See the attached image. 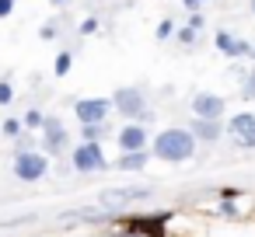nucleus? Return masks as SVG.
Here are the masks:
<instances>
[{
  "label": "nucleus",
  "instance_id": "nucleus-17",
  "mask_svg": "<svg viewBox=\"0 0 255 237\" xmlns=\"http://www.w3.org/2000/svg\"><path fill=\"white\" fill-rule=\"evenodd\" d=\"M241 98L245 101H255V67L245 74V87H241Z\"/></svg>",
  "mask_w": 255,
  "mask_h": 237
},
{
  "label": "nucleus",
  "instance_id": "nucleus-8",
  "mask_svg": "<svg viewBox=\"0 0 255 237\" xmlns=\"http://www.w3.org/2000/svg\"><path fill=\"white\" fill-rule=\"evenodd\" d=\"M224 112H227V105H224V98L220 94H210V91H199L196 98H192V115L196 119H224Z\"/></svg>",
  "mask_w": 255,
  "mask_h": 237
},
{
  "label": "nucleus",
  "instance_id": "nucleus-28",
  "mask_svg": "<svg viewBox=\"0 0 255 237\" xmlns=\"http://www.w3.org/2000/svg\"><path fill=\"white\" fill-rule=\"evenodd\" d=\"M53 4H63V0H53Z\"/></svg>",
  "mask_w": 255,
  "mask_h": 237
},
{
  "label": "nucleus",
  "instance_id": "nucleus-5",
  "mask_svg": "<svg viewBox=\"0 0 255 237\" xmlns=\"http://www.w3.org/2000/svg\"><path fill=\"white\" fill-rule=\"evenodd\" d=\"M63 150H67V126H63V119L46 115V122H42V154L56 157Z\"/></svg>",
  "mask_w": 255,
  "mask_h": 237
},
{
  "label": "nucleus",
  "instance_id": "nucleus-16",
  "mask_svg": "<svg viewBox=\"0 0 255 237\" xmlns=\"http://www.w3.org/2000/svg\"><path fill=\"white\" fill-rule=\"evenodd\" d=\"M42 122H46V115H42L39 108H28V112H25V119H21V126H25V129H42Z\"/></svg>",
  "mask_w": 255,
  "mask_h": 237
},
{
  "label": "nucleus",
  "instance_id": "nucleus-6",
  "mask_svg": "<svg viewBox=\"0 0 255 237\" xmlns=\"http://www.w3.org/2000/svg\"><path fill=\"white\" fill-rule=\"evenodd\" d=\"M74 115L81 119V126H91V122H105L112 115V101L109 98H81L74 105Z\"/></svg>",
  "mask_w": 255,
  "mask_h": 237
},
{
  "label": "nucleus",
  "instance_id": "nucleus-1",
  "mask_svg": "<svg viewBox=\"0 0 255 237\" xmlns=\"http://www.w3.org/2000/svg\"><path fill=\"white\" fill-rule=\"evenodd\" d=\"M192 154H196V140H192V133L182 129V126H171V129H164V133H157V140H154V157H157V160L182 164V160H189Z\"/></svg>",
  "mask_w": 255,
  "mask_h": 237
},
{
  "label": "nucleus",
  "instance_id": "nucleus-23",
  "mask_svg": "<svg viewBox=\"0 0 255 237\" xmlns=\"http://www.w3.org/2000/svg\"><path fill=\"white\" fill-rule=\"evenodd\" d=\"M14 11V0H0V18H7Z\"/></svg>",
  "mask_w": 255,
  "mask_h": 237
},
{
  "label": "nucleus",
  "instance_id": "nucleus-24",
  "mask_svg": "<svg viewBox=\"0 0 255 237\" xmlns=\"http://www.w3.org/2000/svg\"><path fill=\"white\" fill-rule=\"evenodd\" d=\"M95 28H98V21H95V18H88V21H84V25H81V35H91V32H95Z\"/></svg>",
  "mask_w": 255,
  "mask_h": 237
},
{
  "label": "nucleus",
  "instance_id": "nucleus-14",
  "mask_svg": "<svg viewBox=\"0 0 255 237\" xmlns=\"http://www.w3.org/2000/svg\"><path fill=\"white\" fill-rule=\"evenodd\" d=\"M102 136H105V122L81 126V140H84V143H102Z\"/></svg>",
  "mask_w": 255,
  "mask_h": 237
},
{
  "label": "nucleus",
  "instance_id": "nucleus-21",
  "mask_svg": "<svg viewBox=\"0 0 255 237\" xmlns=\"http://www.w3.org/2000/svg\"><path fill=\"white\" fill-rule=\"evenodd\" d=\"M203 25H206V21H203V14H199V11H196V14H192V18H189V25H185V28H192V32H199V28H203Z\"/></svg>",
  "mask_w": 255,
  "mask_h": 237
},
{
  "label": "nucleus",
  "instance_id": "nucleus-27",
  "mask_svg": "<svg viewBox=\"0 0 255 237\" xmlns=\"http://www.w3.org/2000/svg\"><path fill=\"white\" fill-rule=\"evenodd\" d=\"M252 14H255V0H252Z\"/></svg>",
  "mask_w": 255,
  "mask_h": 237
},
{
  "label": "nucleus",
  "instance_id": "nucleus-22",
  "mask_svg": "<svg viewBox=\"0 0 255 237\" xmlns=\"http://www.w3.org/2000/svg\"><path fill=\"white\" fill-rule=\"evenodd\" d=\"M171 28H175L171 21H161V25H157V39H168V35H171Z\"/></svg>",
  "mask_w": 255,
  "mask_h": 237
},
{
  "label": "nucleus",
  "instance_id": "nucleus-11",
  "mask_svg": "<svg viewBox=\"0 0 255 237\" xmlns=\"http://www.w3.org/2000/svg\"><path fill=\"white\" fill-rule=\"evenodd\" d=\"M147 195H150V188H109V192H102V202L105 206H126V202H136Z\"/></svg>",
  "mask_w": 255,
  "mask_h": 237
},
{
  "label": "nucleus",
  "instance_id": "nucleus-18",
  "mask_svg": "<svg viewBox=\"0 0 255 237\" xmlns=\"http://www.w3.org/2000/svg\"><path fill=\"white\" fill-rule=\"evenodd\" d=\"M4 136L18 140V136H21V119H4Z\"/></svg>",
  "mask_w": 255,
  "mask_h": 237
},
{
  "label": "nucleus",
  "instance_id": "nucleus-25",
  "mask_svg": "<svg viewBox=\"0 0 255 237\" xmlns=\"http://www.w3.org/2000/svg\"><path fill=\"white\" fill-rule=\"evenodd\" d=\"M42 39H56V25H53V21L42 28Z\"/></svg>",
  "mask_w": 255,
  "mask_h": 237
},
{
  "label": "nucleus",
  "instance_id": "nucleus-26",
  "mask_svg": "<svg viewBox=\"0 0 255 237\" xmlns=\"http://www.w3.org/2000/svg\"><path fill=\"white\" fill-rule=\"evenodd\" d=\"M182 4H185V7H189V11L196 14V11H199V4H203V0H182Z\"/></svg>",
  "mask_w": 255,
  "mask_h": 237
},
{
  "label": "nucleus",
  "instance_id": "nucleus-19",
  "mask_svg": "<svg viewBox=\"0 0 255 237\" xmlns=\"http://www.w3.org/2000/svg\"><path fill=\"white\" fill-rule=\"evenodd\" d=\"M14 101V87H11V80H0V105H11Z\"/></svg>",
  "mask_w": 255,
  "mask_h": 237
},
{
  "label": "nucleus",
  "instance_id": "nucleus-4",
  "mask_svg": "<svg viewBox=\"0 0 255 237\" xmlns=\"http://www.w3.org/2000/svg\"><path fill=\"white\" fill-rule=\"evenodd\" d=\"M74 167L91 174V171H109V157L102 150V143H77L74 147Z\"/></svg>",
  "mask_w": 255,
  "mask_h": 237
},
{
  "label": "nucleus",
  "instance_id": "nucleus-9",
  "mask_svg": "<svg viewBox=\"0 0 255 237\" xmlns=\"http://www.w3.org/2000/svg\"><path fill=\"white\" fill-rule=\"evenodd\" d=\"M116 143H119V154H140V150H147V129L136 126V122H129V126L119 129Z\"/></svg>",
  "mask_w": 255,
  "mask_h": 237
},
{
  "label": "nucleus",
  "instance_id": "nucleus-2",
  "mask_svg": "<svg viewBox=\"0 0 255 237\" xmlns=\"http://www.w3.org/2000/svg\"><path fill=\"white\" fill-rule=\"evenodd\" d=\"M109 101H112V108H116L123 119H136V126H143L147 119H154V112L147 108V94H143V87H136V84L119 87Z\"/></svg>",
  "mask_w": 255,
  "mask_h": 237
},
{
  "label": "nucleus",
  "instance_id": "nucleus-7",
  "mask_svg": "<svg viewBox=\"0 0 255 237\" xmlns=\"http://www.w3.org/2000/svg\"><path fill=\"white\" fill-rule=\"evenodd\" d=\"M227 133L234 136V143L241 150H255V115L252 112H238L231 122H227Z\"/></svg>",
  "mask_w": 255,
  "mask_h": 237
},
{
  "label": "nucleus",
  "instance_id": "nucleus-13",
  "mask_svg": "<svg viewBox=\"0 0 255 237\" xmlns=\"http://www.w3.org/2000/svg\"><path fill=\"white\" fill-rule=\"evenodd\" d=\"M147 150H140V154H119V160H116V167L119 171H140L143 164H147Z\"/></svg>",
  "mask_w": 255,
  "mask_h": 237
},
{
  "label": "nucleus",
  "instance_id": "nucleus-20",
  "mask_svg": "<svg viewBox=\"0 0 255 237\" xmlns=\"http://www.w3.org/2000/svg\"><path fill=\"white\" fill-rule=\"evenodd\" d=\"M178 42H182V46H192V42H196V32H192V28H178Z\"/></svg>",
  "mask_w": 255,
  "mask_h": 237
},
{
  "label": "nucleus",
  "instance_id": "nucleus-3",
  "mask_svg": "<svg viewBox=\"0 0 255 237\" xmlns=\"http://www.w3.org/2000/svg\"><path fill=\"white\" fill-rule=\"evenodd\" d=\"M49 171V157L42 150H21L14 154V178L18 181H39Z\"/></svg>",
  "mask_w": 255,
  "mask_h": 237
},
{
  "label": "nucleus",
  "instance_id": "nucleus-12",
  "mask_svg": "<svg viewBox=\"0 0 255 237\" xmlns=\"http://www.w3.org/2000/svg\"><path fill=\"white\" fill-rule=\"evenodd\" d=\"M217 49L224 53V56H252V46L248 42H241V39H234L231 32H217Z\"/></svg>",
  "mask_w": 255,
  "mask_h": 237
},
{
  "label": "nucleus",
  "instance_id": "nucleus-15",
  "mask_svg": "<svg viewBox=\"0 0 255 237\" xmlns=\"http://www.w3.org/2000/svg\"><path fill=\"white\" fill-rule=\"evenodd\" d=\"M70 67H74V53H60L56 63H53V74H56V77H67Z\"/></svg>",
  "mask_w": 255,
  "mask_h": 237
},
{
  "label": "nucleus",
  "instance_id": "nucleus-10",
  "mask_svg": "<svg viewBox=\"0 0 255 237\" xmlns=\"http://www.w3.org/2000/svg\"><path fill=\"white\" fill-rule=\"evenodd\" d=\"M189 133H192L196 143H217L224 136V122H217V119H196Z\"/></svg>",
  "mask_w": 255,
  "mask_h": 237
}]
</instances>
